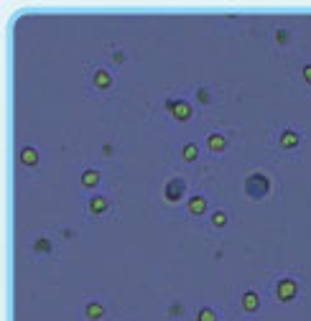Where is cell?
Wrapping results in <instances>:
<instances>
[{"label":"cell","mask_w":311,"mask_h":321,"mask_svg":"<svg viewBox=\"0 0 311 321\" xmlns=\"http://www.w3.org/2000/svg\"><path fill=\"white\" fill-rule=\"evenodd\" d=\"M268 191H271V179L265 174H260V171H255V174H250L245 179V194L250 199H263Z\"/></svg>","instance_id":"cell-1"},{"label":"cell","mask_w":311,"mask_h":321,"mask_svg":"<svg viewBox=\"0 0 311 321\" xmlns=\"http://www.w3.org/2000/svg\"><path fill=\"white\" fill-rule=\"evenodd\" d=\"M90 212L92 214H102L107 207H110V202H107V197H102V194H95V197H90Z\"/></svg>","instance_id":"cell-12"},{"label":"cell","mask_w":311,"mask_h":321,"mask_svg":"<svg viewBox=\"0 0 311 321\" xmlns=\"http://www.w3.org/2000/svg\"><path fill=\"white\" fill-rule=\"evenodd\" d=\"M92 82H95V87H97V90H107L110 84H113V77H110V72H107V69H95Z\"/></svg>","instance_id":"cell-7"},{"label":"cell","mask_w":311,"mask_h":321,"mask_svg":"<svg viewBox=\"0 0 311 321\" xmlns=\"http://www.w3.org/2000/svg\"><path fill=\"white\" fill-rule=\"evenodd\" d=\"M276 41H278V44H286V41H288V31L286 28H276Z\"/></svg>","instance_id":"cell-20"},{"label":"cell","mask_w":311,"mask_h":321,"mask_svg":"<svg viewBox=\"0 0 311 321\" xmlns=\"http://www.w3.org/2000/svg\"><path fill=\"white\" fill-rule=\"evenodd\" d=\"M301 74H304V82H309V84H311V64H306V67L301 69Z\"/></svg>","instance_id":"cell-22"},{"label":"cell","mask_w":311,"mask_h":321,"mask_svg":"<svg viewBox=\"0 0 311 321\" xmlns=\"http://www.w3.org/2000/svg\"><path fill=\"white\" fill-rule=\"evenodd\" d=\"M196 100L202 102V105H207V102L212 100V95H209V87H196Z\"/></svg>","instance_id":"cell-18"},{"label":"cell","mask_w":311,"mask_h":321,"mask_svg":"<svg viewBox=\"0 0 311 321\" xmlns=\"http://www.w3.org/2000/svg\"><path fill=\"white\" fill-rule=\"evenodd\" d=\"M123 59H125V56H123V51H113V61H115V64H120Z\"/></svg>","instance_id":"cell-23"},{"label":"cell","mask_w":311,"mask_h":321,"mask_svg":"<svg viewBox=\"0 0 311 321\" xmlns=\"http://www.w3.org/2000/svg\"><path fill=\"white\" fill-rule=\"evenodd\" d=\"M33 250L41 252V255H49L51 252V240L49 237H36L33 240Z\"/></svg>","instance_id":"cell-15"},{"label":"cell","mask_w":311,"mask_h":321,"mask_svg":"<svg viewBox=\"0 0 311 321\" xmlns=\"http://www.w3.org/2000/svg\"><path fill=\"white\" fill-rule=\"evenodd\" d=\"M196 156H199V145L196 143H184V148H181V158L184 161H196Z\"/></svg>","instance_id":"cell-14"},{"label":"cell","mask_w":311,"mask_h":321,"mask_svg":"<svg viewBox=\"0 0 311 321\" xmlns=\"http://www.w3.org/2000/svg\"><path fill=\"white\" fill-rule=\"evenodd\" d=\"M184 191H186L184 179H168V181H166V186H163V197H166V202L176 204V202H181Z\"/></svg>","instance_id":"cell-3"},{"label":"cell","mask_w":311,"mask_h":321,"mask_svg":"<svg viewBox=\"0 0 311 321\" xmlns=\"http://www.w3.org/2000/svg\"><path fill=\"white\" fill-rule=\"evenodd\" d=\"M225 145H227V138L222 135V133H209V135H207V148H209L212 153L225 151Z\"/></svg>","instance_id":"cell-6"},{"label":"cell","mask_w":311,"mask_h":321,"mask_svg":"<svg viewBox=\"0 0 311 321\" xmlns=\"http://www.w3.org/2000/svg\"><path fill=\"white\" fill-rule=\"evenodd\" d=\"M299 140H301V138H299V133H296V130H291V127H286V130L281 133V138H278V143H281L283 148H296V145H299Z\"/></svg>","instance_id":"cell-10"},{"label":"cell","mask_w":311,"mask_h":321,"mask_svg":"<svg viewBox=\"0 0 311 321\" xmlns=\"http://www.w3.org/2000/svg\"><path fill=\"white\" fill-rule=\"evenodd\" d=\"M163 107L176 117V120H189L191 117V105L189 102H184V100H173V97H168L166 102H163Z\"/></svg>","instance_id":"cell-2"},{"label":"cell","mask_w":311,"mask_h":321,"mask_svg":"<svg viewBox=\"0 0 311 321\" xmlns=\"http://www.w3.org/2000/svg\"><path fill=\"white\" fill-rule=\"evenodd\" d=\"M299 293V283L294 281V278H281V281L276 283V296L281 298V301H294Z\"/></svg>","instance_id":"cell-4"},{"label":"cell","mask_w":311,"mask_h":321,"mask_svg":"<svg viewBox=\"0 0 311 321\" xmlns=\"http://www.w3.org/2000/svg\"><path fill=\"white\" fill-rule=\"evenodd\" d=\"M100 171H95V168H84L82 171V186H87V189H92V186H97L100 184Z\"/></svg>","instance_id":"cell-13"},{"label":"cell","mask_w":311,"mask_h":321,"mask_svg":"<svg viewBox=\"0 0 311 321\" xmlns=\"http://www.w3.org/2000/svg\"><path fill=\"white\" fill-rule=\"evenodd\" d=\"M18 161L23 163V166H36L38 163V151H36L33 145H23L18 151Z\"/></svg>","instance_id":"cell-5"},{"label":"cell","mask_w":311,"mask_h":321,"mask_svg":"<svg viewBox=\"0 0 311 321\" xmlns=\"http://www.w3.org/2000/svg\"><path fill=\"white\" fill-rule=\"evenodd\" d=\"M196 321H219V319H217L214 309H209V306H202V309L196 311Z\"/></svg>","instance_id":"cell-16"},{"label":"cell","mask_w":311,"mask_h":321,"mask_svg":"<svg viewBox=\"0 0 311 321\" xmlns=\"http://www.w3.org/2000/svg\"><path fill=\"white\" fill-rule=\"evenodd\" d=\"M212 224H214V227H225V224H227V214H225V212H214V214H212Z\"/></svg>","instance_id":"cell-17"},{"label":"cell","mask_w":311,"mask_h":321,"mask_svg":"<svg viewBox=\"0 0 311 321\" xmlns=\"http://www.w3.org/2000/svg\"><path fill=\"white\" fill-rule=\"evenodd\" d=\"M113 151H115V148H113V143H105V145H102V156H105V158H110V156H113Z\"/></svg>","instance_id":"cell-21"},{"label":"cell","mask_w":311,"mask_h":321,"mask_svg":"<svg viewBox=\"0 0 311 321\" xmlns=\"http://www.w3.org/2000/svg\"><path fill=\"white\" fill-rule=\"evenodd\" d=\"M258 306H260V298H258L255 291H245V293H242V309H245L248 314L258 311Z\"/></svg>","instance_id":"cell-8"},{"label":"cell","mask_w":311,"mask_h":321,"mask_svg":"<svg viewBox=\"0 0 311 321\" xmlns=\"http://www.w3.org/2000/svg\"><path fill=\"white\" fill-rule=\"evenodd\" d=\"M189 212L191 214H204L207 212V199L202 197V194H194V197H189Z\"/></svg>","instance_id":"cell-11"},{"label":"cell","mask_w":311,"mask_h":321,"mask_svg":"<svg viewBox=\"0 0 311 321\" xmlns=\"http://www.w3.org/2000/svg\"><path fill=\"white\" fill-rule=\"evenodd\" d=\"M181 314H184V304H181V301H173V304L168 306V316H171V319L181 316Z\"/></svg>","instance_id":"cell-19"},{"label":"cell","mask_w":311,"mask_h":321,"mask_svg":"<svg viewBox=\"0 0 311 321\" xmlns=\"http://www.w3.org/2000/svg\"><path fill=\"white\" fill-rule=\"evenodd\" d=\"M102 314H105V309H102V304H100V301H87V304H84V316L90 319V321L102 319Z\"/></svg>","instance_id":"cell-9"}]
</instances>
